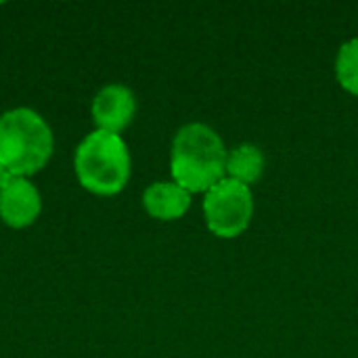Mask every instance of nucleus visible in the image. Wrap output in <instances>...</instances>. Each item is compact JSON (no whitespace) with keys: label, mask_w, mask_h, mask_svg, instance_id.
Instances as JSON below:
<instances>
[{"label":"nucleus","mask_w":358,"mask_h":358,"mask_svg":"<svg viewBox=\"0 0 358 358\" xmlns=\"http://www.w3.org/2000/svg\"><path fill=\"white\" fill-rule=\"evenodd\" d=\"M336 78L352 94H358V36L346 40L336 55Z\"/></svg>","instance_id":"obj_9"},{"label":"nucleus","mask_w":358,"mask_h":358,"mask_svg":"<svg viewBox=\"0 0 358 358\" xmlns=\"http://www.w3.org/2000/svg\"><path fill=\"white\" fill-rule=\"evenodd\" d=\"M73 168L80 185L94 195H115L130 178L132 162L120 134L94 130L76 149Z\"/></svg>","instance_id":"obj_3"},{"label":"nucleus","mask_w":358,"mask_h":358,"mask_svg":"<svg viewBox=\"0 0 358 358\" xmlns=\"http://www.w3.org/2000/svg\"><path fill=\"white\" fill-rule=\"evenodd\" d=\"M136 113V96L124 84H107L92 101V120L96 130L120 134Z\"/></svg>","instance_id":"obj_5"},{"label":"nucleus","mask_w":358,"mask_h":358,"mask_svg":"<svg viewBox=\"0 0 358 358\" xmlns=\"http://www.w3.org/2000/svg\"><path fill=\"white\" fill-rule=\"evenodd\" d=\"M15 178H17V176H13V174H10V172L0 164V191H2V189H6Z\"/></svg>","instance_id":"obj_10"},{"label":"nucleus","mask_w":358,"mask_h":358,"mask_svg":"<svg viewBox=\"0 0 358 358\" xmlns=\"http://www.w3.org/2000/svg\"><path fill=\"white\" fill-rule=\"evenodd\" d=\"M203 216L208 229L224 239L241 235L254 216V195L250 185L235 178H220L203 195Z\"/></svg>","instance_id":"obj_4"},{"label":"nucleus","mask_w":358,"mask_h":358,"mask_svg":"<svg viewBox=\"0 0 358 358\" xmlns=\"http://www.w3.org/2000/svg\"><path fill=\"white\" fill-rule=\"evenodd\" d=\"M227 155L229 151L224 141L212 126L203 122L185 124L172 141V180L189 193H206L220 178H224Z\"/></svg>","instance_id":"obj_1"},{"label":"nucleus","mask_w":358,"mask_h":358,"mask_svg":"<svg viewBox=\"0 0 358 358\" xmlns=\"http://www.w3.org/2000/svg\"><path fill=\"white\" fill-rule=\"evenodd\" d=\"M52 130L29 107H17L0 115V164L19 178L40 172L52 155Z\"/></svg>","instance_id":"obj_2"},{"label":"nucleus","mask_w":358,"mask_h":358,"mask_svg":"<svg viewBox=\"0 0 358 358\" xmlns=\"http://www.w3.org/2000/svg\"><path fill=\"white\" fill-rule=\"evenodd\" d=\"M42 210L40 193L27 178H15L0 191V218L13 229L29 227Z\"/></svg>","instance_id":"obj_6"},{"label":"nucleus","mask_w":358,"mask_h":358,"mask_svg":"<svg viewBox=\"0 0 358 358\" xmlns=\"http://www.w3.org/2000/svg\"><path fill=\"white\" fill-rule=\"evenodd\" d=\"M145 210L157 220H176L191 206V193L174 180H157L143 193Z\"/></svg>","instance_id":"obj_7"},{"label":"nucleus","mask_w":358,"mask_h":358,"mask_svg":"<svg viewBox=\"0 0 358 358\" xmlns=\"http://www.w3.org/2000/svg\"><path fill=\"white\" fill-rule=\"evenodd\" d=\"M266 166V157L262 149L254 143H241L233 147L227 155V174L243 185L256 182Z\"/></svg>","instance_id":"obj_8"}]
</instances>
